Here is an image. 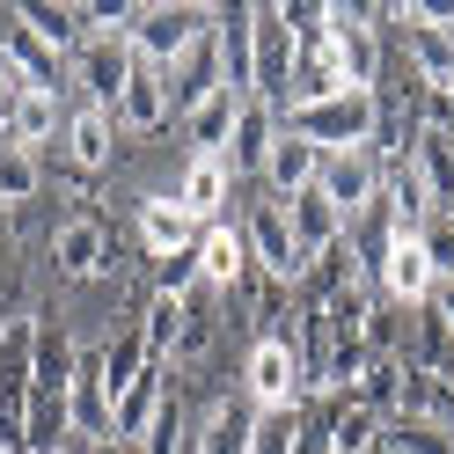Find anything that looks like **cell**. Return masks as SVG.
Returning <instances> with one entry per match:
<instances>
[{
    "mask_svg": "<svg viewBox=\"0 0 454 454\" xmlns=\"http://www.w3.org/2000/svg\"><path fill=\"white\" fill-rule=\"evenodd\" d=\"M74 337L59 323H37V366H30V425L22 454H59L74 440Z\"/></svg>",
    "mask_w": 454,
    "mask_h": 454,
    "instance_id": "cell-1",
    "label": "cell"
},
{
    "mask_svg": "<svg viewBox=\"0 0 454 454\" xmlns=\"http://www.w3.org/2000/svg\"><path fill=\"white\" fill-rule=\"evenodd\" d=\"M242 395L257 411H294L308 403V374H301V316L286 308L271 330H257L249 345V366H242Z\"/></svg>",
    "mask_w": 454,
    "mask_h": 454,
    "instance_id": "cell-2",
    "label": "cell"
},
{
    "mask_svg": "<svg viewBox=\"0 0 454 454\" xmlns=\"http://www.w3.org/2000/svg\"><path fill=\"white\" fill-rule=\"evenodd\" d=\"M374 125H381V89H345V96H330V103L286 110V132H301L316 154L374 147Z\"/></svg>",
    "mask_w": 454,
    "mask_h": 454,
    "instance_id": "cell-3",
    "label": "cell"
},
{
    "mask_svg": "<svg viewBox=\"0 0 454 454\" xmlns=\"http://www.w3.org/2000/svg\"><path fill=\"white\" fill-rule=\"evenodd\" d=\"M242 227V242H249V271L271 278V286H301L308 278V257H301V242H294V227H286V206L264 191V198H249V213L235 220Z\"/></svg>",
    "mask_w": 454,
    "mask_h": 454,
    "instance_id": "cell-4",
    "label": "cell"
},
{
    "mask_svg": "<svg viewBox=\"0 0 454 454\" xmlns=\"http://www.w3.org/2000/svg\"><path fill=\"white\" fill-rule=\"evenodd\" d=\"M198 30H213V8H191V0H139L132 22H125V37H132V59H147V67H176L184 59V44Z\"/></svg>",
    "mask_w": 454,
    "mask_h": 454,
    "instance_id": "cell-5",
    "label": "cell"
},
{
    "mask_svg": "<svg viewBox=\"0 0 454 454\" xmlns=\"http://www.w3.org/2000/svg\"><path fill=\"white\" fill-rule=\"evenodd\" d=\"M30 366H37V316L0 323V447L22 454V425H30Z\"/></svg>",
    "mask_w": 454,
    "mask_h": 454,
    "instance_id": "cell-6",
    "label": "cell"
},
{
    "mask_svg": "<svg viewBox=\"0 0 454 454\" xmlns=\"http://www.w3.org/2000/svg\"><path fill=\"white\" fill-rule=\"evenodd\" d=\"M374 22H381V8H345V0L323 8V44L345 67L352 89H381V30Z\"/></svg>",
    "mask_w": 454,
    "mask_h": 454,
    "instance_id": "cell-7",
    "label": "cell"
},
{
    "mask_svg": "<svg viewBox=\"0 0 454 454\" xmlns=\"http://www.w3.org/2000/svg\"><path fill=\"white\" fill-rule=\"evenodd\" d=\"M67 74L81 81V103L118 110L125 81H132V37H125V30H89V37H81V51L67 59Z\"/></svg>",
    "mask_w": 454,
    "mask_h": 454,
    "instance_id": "cell-8",
    "label": "cell"
},
{
    "mask_svg": "<svg viewBox=\"0 0 454 454\" xmlns=\"http://www.w3.org/2000/svg\"><path fill=\"white\" fill-rule=\"evenodd\" d=\"M51 271L59 278H110L118 271V235L96 213H74L51 227Z\"/></svg>",
    "mask_w": 454,
    "mask_h": 454,
    "instance_id": "cell-9",
    "label": "cell"
},
{
    "mask_svg": "<svg viewBox=\"0 0 454 454\" xmlns=\"http://www.w3.org/2000/svg\"><path fill=\"white\" fill-rule=\"evenodd\" d=\"M249 15H257V89H249V96H264V103L286 110L294 67H301V44H294V30H286V8H278V0H257Z\"/></svg>",
    "mask_w": 454,
    "mask_h": 454,
    "instance_id": "cell-10",
    "label": "cell"
},
{
    "mask_svg": "<svg viewBox=\"0 0 454 454\" xmlns=\"http://www.w3.org/2000/svg\"><path fill=\"white\" fill-rule=\"evenodd\" d=\"M316 191L330 198L337 213H366L381 198V154L374 147H345V154H323V168H316Z\"/></svg>",
    "mask_w": 454,
    "mask_h": 454,
    "instance_id": "cell-11",
    "label": "cell"
},
{
    "mask_svg": "<svg viewBox=\"0 0 454 454\" xmlns=\"http://www.w3.org/2000/svg\"><path fill=\"white\" fill-rule=\"evenodd\" d=\"M278 132H286V110L264 103V96H249V103H242V118H235V132H227V147H220L227 176H264V161H271V147H278Z\"/></svg>",
    "mask_w": 454,
    "mask_h": 454,
    "instance_id": "cell-12",
    "label": "cell"
},
{
    "mask_svg": "<svg viewBox=\"0 0 454 454\" xmlns=\"http://www.w3.org/2000/svg\"><path fill=\"white\" fill-rule=\"evenodd\" d=\"M213 89H227V74H220V37L198 30V37L184 44V59L168 67V118H191Z\"/></svg>",
    "mask_w": 454,
    "mask_h": 454,
    "instance_id": "cell-13",
    "label": "cell"
},
{
    "mask_svg": "<svg viewBox=\"0 0 454 454\" xmlns=\"http://www.w3.org/2000/svg\"><path fill=\"white\" fill-rule=\"evenodd\" d=\"M433 257H425V242L418 235H395L388 242V257H381V271H374V294L381 301H395V308H425L433 301Z\"/></svg>",
    "mask_w": 454,
    "mask_h": 454,
    "instance_id": "cell-14",
    "label": "cell"
},
{
    "mask_svg": "<svg viewBox=\"0 0 454 454\" xmlns=\"http://www.w3.org/2000/svg\"><path fill=\"white\" fill-rule=\"evenodd\" d=\"M67 161H74V176L81 184H96L110 161H118V118L110 110H96V103H81V110H67Z\"/></svg>",
    "mask_w": 454,
    "mask_h": 454,
    "instance_id": "cell-15",
    "label": "cell"
},
{
    "mask_svg": "<svg viewBox=\"0 0 454 454\" xmlns=\"http://www.w3.org/2000/svg\"><path fill=\"white\" fill-rule=\"evenodd\" d=\"M381 22H403V44H411V74L418 81H454V30H440V22L418 15V0H403V8H381Z\"/></svg>",
    "mask_w": 454,
    "mask_h": 454,
    "instance_id": "cell-16",
    "label": "cell"
},
{
    "mask_svg": "<svg viewBox=\"0 0 454 454\" xmlns=\"http://www.w3.org/2000/svg\"><path fill=\"white\" fill-rule=\"evenodd\" d=\"M168 198H176V206H184L198 227H213V220H227V198H235V176H227V161H220V154H191Z\"/></svg>",
    "mask_w": 454,
    "mask_h": 454,
    "instance_id": "cell-17",
    "label": "cell"
},
{
    "mask_svg": "<svg viewBox=\"0 0 454 454\" xmlns=\"http://www.w3.org/2000/svg\"><path fill=\"white\" fill-rule=\"evenodd\" d=\"M0 51L15 59L22 89H51V96L67 89V59H59V51H51L44 37H30V30H22V22H15V8H0Z\"/></svg>",
    "mask_w": 454,
    "mask_h": 454,
    "instance_id": "cell-18",
    "label": "cell"
},
{
    "mask_svg": "<svg viewBox=\"0 0 454 454\" xmlns=\"http://www.w3.org/2000/svg\"><path fill=\"white\" fill-rule=\"evenodd\" d=\"M278 206H286V227H294V242H301V257H308V264H316L323 249H337V242H345V213H337L316 184H308V191H294V198H278Z\"/></svg>",
    "mask_w": 454,
    "mask_h": 454,
    "instance_id": "cell-19",
    "label": "cell"
},
{
    "mask_svg": "<svg viewBox=\"0 0 454 454\" xmlns=\"http://www.w3.org/2000/svg\"><path fill=\"white\" fill-rule=\"evenodd\" d=\"M213 37H220V74L227 89H257V15L249 8H213Z\"/></svg>",
    "mask_w": 454,
    "mask_h": 454,
    "instance_id": "cell-20",
    "label": "cell"
},
{
    "mask_svg": "<svg viewBox=\"0 0 454 454\" xmlns=\"http://www.w3.org/2000/svg\"><path fill=\"white\" fill-rule=\"evenodd\" d=\"M110 118H118V132H161L168 125V74L132 59V81H125V96H118Z\"/></svg>",
    "mask_w": 454,
    "mask_h": 454,
    "instance_id": "cell-21",
    "label": "cell"
},
{
    "mask_svg": "<svg viewBox=\"0 0 454 454\" xmlns=\"http://www.w3.org/2000/svg\"><path fill=\"white\" fill-rule=\"evenodd\" d=\"M198 271H206V294H235L249 278V242H242L235 220H213L198 235Z\"/></svg>",
    "mask_w": 454,
    "mask_h": 454,
    "instance_id": "cell-22",
    "label": "cell"
},
{
    "mask_svg": "<svg viewBox=\"0 0 454 454\" xmlns=\"http://www.w3.org/2000/svg\"><path fill=\"white\" fill-rule=\"evenodd\" d=\"M323 403V440L330 454H381V418L359 395H316Z\"/></svg>",
    "mask_w": 454,
    "mask_h": 454,
    "instance_id": "cell-23",
    "label": "cell"
},
{
    "mask_svg": "<svg viewBox=\"0 0 454 454\" xmlns=\"http://www.w3.org/2000/svg\"><path fill=\"white\" fill-rule=\"evenodd\" d=\"M249 433H257V403L249 395H227V403H213L198 418L191 454H249Z\"/></svg>",
    "mask_w": 454,
    "mask_h": 454,
    "instance_id": "cell-24",
    "label": "cell"
},
{
    "mask_svg": "<svg viewBox=\"0 0 454 454\" xmlns=\"http://www.w3.org/2000/svg\"><path fill=\"white\" fill-rule=\"evenodd\" d=\"M161 395H168V366L154 359L147 374L118 395V411H110V440H118V447H139V440H147V425H154V411H161Z\"/></svg>",
    "mask_w": 454,
    "mask_h": 454,
    "instance_id": "cell-25",
    "label": "cell"
},
{
    "mask_svg": "<svg viewBox=\"0 0 454 454\" xmlns=\"http://www.w3.org/2000/svg\"><path fill=\"white\" fill-rule=\"evenodd\" d=\"M198 235H206V227H198L176 198H147V206H139V249H147L154 264L176 257V249H198Z\"/></svg>",
    "mask_w": 454,
    "mask_h": 454,
    "instance_id": "cell-26",
    "label": "cell"
},
{
    "mask_svg": "<svg viewBox=\"0 0 454 454\" xmlns=\"http://www.w3.org/2000/svg\"><path fill=\"white\" fill-rule=\"evenodd\" d=\"M15 22H22L30 37H44L51 51H59V59H74V51H81V37H89V22H81V8H74V0H22V8H15Z\"/></svg>",
    "mask_w": 454,
    "mask_h": 454,
    "instance_id": "cell-27",
    "label": "cell"
},
{
    "mask_svg": "<svg viewBox=\"0 0 454 454\" xmlns=\"http://www.w3.org/2000/svg\"><path fill=\"white\" fill-rule=\"evenodd\" d=\"M242 103H249L242 89H213L206 103L191 110V118H176L184 139H191V154H220V147H227V132H235V118H242Z\"/></svg>",
    "mask_w": 454,
    "mask_h": 454,
    "instance_id": "cell-28",
    "label": "cell"
},
{
    "mask_svg": "<svg viewBox=\"0 0 454 454\" xmlns=\"http://www.w3.org/2000/svg\"><path fill=\"white\" fill-rule=\"evenodd\" d=\"M0 132H8L15 147H37V139L67 132V103L51 96V89H22V96H15V110L0 118Z\"/></svg>",
    "mask_w": 454,
    "mask_h": 454,
    "instance_id": "cell-29",
    "label": "cell"
},
{
    "mask_svg": "<svg viewBox=\"0 0 454 454\" xmlns=\"http://www.w3.org/2000/svg\"><path fill=\"white\" fill-rule=\"evenodd\" d=\"M316 168H323V154L308 147L301 132H278V147H271V161H264V191H271V198H294V191L316 184Z\"/></svg>",
    "mask_w": 454,
    "mask_h": 454,
    "instance_id": "cell-30",
    "label": "cell"
},
{
    "mask_svg": "<svg viewBox=\"0 0 454 454\" xmlns=\"http://www.w3.org/2000/svg\"><path fill=\"white\" fill-rule=\"evenodd\" d=\"M147 366H154V352H147V337H139V323L103 337V388H110V411H118V395L147 374Z\"/></svg>",
    "mask_w": 454,
    "mask_h": 454,
    "instance_id": "cell-31",
    "label": "cell"
},
{
    "mask_svg": "<svg viewBox=\"0 0 454 454\" xmlns=\"http://www.w3.org/2000/svg\"><path fill=\"white\" fill-rule=\"evenodd\" d=\"M352 81H345V67L330 59V44H316V51H301V67H294V89H286V110H308V103H330V96H345Z\"/></svg>",
    "mask_w": 454,
    "mask_h": 454,
    "instance_id": "cell-32",
    "label": "cell"
},
{
    "mask_svg": "<svg viewBox=\"0 0 454 454\" xmlns=\"http://www.w3.org/2000/svg\"><path fill=\"white\" fill-rule=\"evenodd\" d=\"M184 316H191V301H168V294H154V301H147V316H139V337H147V352H154L161 366H176Z\"/></svg>",
    "mask_w": 454,
    "mask_h": 454,
    "instance_id": "cell-33",
    "label": "cell"
},
{
    "mask_svg": "<svg viewBox=\"0 0 454 454\" xmlns=\"http://www.w3.org/2000/svg\"><path fill=\"white\" fill-rule=\"evenodd\" d=\"M411 316H418V352H403V359H418L425 374L454 381V330H447V323L433 316V301H425V308H411Z\"/></svg>",
    "mask_w": 454,
    "mask_h": 454,
    "instance_id": "cell-34",
    "label": "cell"
},
{
    "mask_svg": "<svg viewBox=\"0 0 454 454\" xmlns=\"http://www.w3.org/2000/svg\"><path fill=\"white\" fill-rule=\"evenodd\" d=\"M37 184H44L37 147H15V139H0V206H22V198H37Z\"/></svg>",
    "mask_w": 454,
    "mask_h": 454,
    "instance_id": "cell-35",
    "label": "cell"
},
{
    "mask_svg": "<svg viewBox=\"0 0 454 454\" xmlns=\"http://www.w3.org/2000/svg\"><path fill=\"white\" fill-rule=\"evenodd\" d=\"M301 433H308V403H294V411H257L249 454H301Z\"/></svg>",
    "mask_w": 454,
    "mask_h": 454,
    "instance_id": "cell-36",
    "label": "cell"
},
{
    "mask_svg": "<svg viewBox=\"0 0 454 454\" xmlns=\"http://www.w3.org/2000/svg\"><path fill=\"white\" fill-rule=\"evenodd\" d=\"M381 454H454V440L425 418H388L381 425Z\"/></svg>",
    "mask_w": 454,
    "mask_h": 454,
    "instance_id": "cell-37",
    "label": "cell"
},
{
    "mask_svg": "<svg viewBox=\"0 0 454 454\" xmlns=\"http://www.w3.org/2000/svg\"><path fill=\"white\" fill-rule=\"evenodd\" d=\"M352 395L388 425V418H395V395H403V359H374V366H366V381H359Z\"/></svg>",
    "mask_w": 454,
    "mask_h": 454,
    "instance_id": "cell-38",
    "label": "cell"
},
{
    "mask_svg": "<svg viewBox=\"0 0 454 454\" xmlns=\"http://www.w3.org/2000/svg\"><path fill=\"white\" fill-rule=\"evenodd\" d=\"M154 294H168V301H191V294H206L198 249H176V257H161V264H154Z\"/></svg>",
    "mask_w": 454,
    "mask_h": 454,
    "instance_id": "cell-39",
    "label": "cell"
},
{
    "mask_svg": "<svg viewBox=\"0 0 454 454\" xmlns=\"http://www.w3.org/2000/svg\"><path fill=\"white\" fill-rule=\"evenodd\" d=\"M403 316L411 308H395L374 294V316H366V345H374V359H403Z\"/></svg>",
    "mask_w": 454,
    "mask_h": 454,
    "instance_id": "cell-40",
    "label": "cell"
},
{
    "mask_svg": "<svg viewBox=\"0 0 454 454\" xmlns=\"http://www.w3.org/2000/svg\"><path fill=\"white\" fill-rule=\"evenodd\" d=\"M418 242H425V257H433V278L447 286V278H454V220H447V213H433Z\"/></svg>",
    "mask_w": 454,
    "mask_h": 454,
    "instance_id": "cell-41",
    "label": "cell"
},
{
    "mask_svg": "<svg viewBox=\"0 0 454 454\" xmlns=\"http://www.w3.org/2000/svg\"><path fill=\"white\" fill-rule=\"evenodd\" d=\"M15 96H22V74H15V59H8V51H0V118L15 110Z\"/></svg>",
    "mask_w": 454,
    "mask_h": 454,
    "instance_id": "cell-42",
    "label": "cell"
},
{
    "mask_svg": "<svg viewBox=\"0 0 454 454\" xmlns=\"http://www.w3.org/2000/svg\"><path fill=\"white\" fill-rule=\"evenodd\" d=\"M433 316L454 330V278H447V286H433Z\"/></svg>",
    "mask_w": 454,
    "mask_h": 454,
    "instance_id": "cell-43",
    "label": "cell"
},
{
    "mask_svg": "<svg viewBox=\"0 0 454 454\" xmlns=\"http://www.w3.org/2000/svg\"><path fill=\"white\" fill-rule=\"evenodd\" d=\"M59 454H89V447H74V440H67V447H59Z\"/></svg>",
    "mask_w": 454,
    "mask_h": 454,
    "instance_id": "cell-44",
    "label": "cell"
},
{
    "mask_svg": "<svg viewBox=\"0 0 454 454\" xmlns=\"http://www.w3.org/2000/svg\"><path fill=\"white\" fill-rule=\"evenodd\" d=\"M447 96H454V81H447Z\"/></svg>",
    "mask_w": 454,
    "mask_h": 454,
    "instance_id": "cell-45",
    "label": "cell"
},
{
    "mask_svg": "<svg viewBox=\"0 0 454 454\" xmlns=\"http://www.w3.org/2000/svg\"><path fill=\"white\" fill-rule=\"evenodd\" d=\"M0 454H15V447H0Z\"/></svg>",
    "mask_w": 454,
    "mask_h": 454,
    "instance_id": "cell-46",
    "label": "cell"
}]
</instances>
